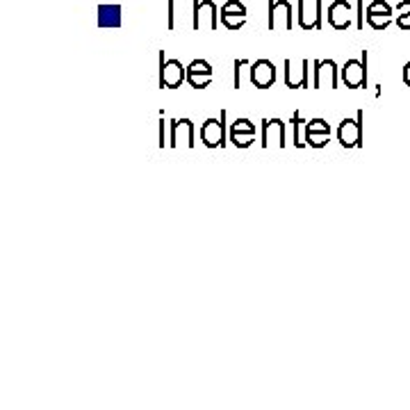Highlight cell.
I'll return each mask as SVG.
<instances>
[{
	"mask_svg": "<svg viewBox=\"0 0 410 410\" xmlns=\"http://www.w3.org/2000/svg\"><path fill=\"white\" fill-rule=\"evenodd\" d=\"M276 142L278 148H285V124L281 119H263V142L260 146L269 148V144Z\"/></svg>",
	"mask_w": 410,
	"mask_h": 410,
	"instance_id": "obj_13",
	"label": "cell"
},
{
	"mask_svg": "<svg viewBox=\"0 0 410 410\" xmlns=\"http://www.w3.org/2000/svg\"><path fill=\"white\" fill-rule=\"evenodd\" d=\"M173 3L176 0H166V9H169V14H166V27H169V30H173L176 27V7H173Z\"/></svg>",
	"mask_w": 410,
	"mask_h": 410,
	"instance_id": "obj_26",
	"label": "cell"
},
{
	"mask_svg": "<svg viewBox=\"0 0 410 410\" xmlns=\"http://www.w3.org/2000/svg\"><path fill=\"white\" fill-rule=\"evenodd\" d=\"M404 82H406V85L410 87V62H408L406 67H404Z\"/></svg>",
	"mask_w": 410,
	"mask_h": 410,
	"instance_id": "obj_31",
	"label": "cell"
},
{
	"mask_svg": "<svg viewBox=\"0 0 410 410\" xmlns=\"http://www.w3.org/2000/svg\"><path fill=\"white\" fill-rule=\"evenodd\" d=\"M356 27L358 30H365V18H367V12H365V5H362V0H356Z\"/></svg>",
	"mask_w": 410,
	"mask_h": 410,
	"instance_id": "obj_25",
	"label": "cell"
},
{
	"mask_svg": "<svg viewBox=\"0 0 410 410\" xmlns=\"http://www.w3.org/2000/svg\"><path fill=\"white\" fill-rule=\"evenodd\" d=\"M315 78H312V89H322V87H331L338 89L340 85V69L335 60H315Z\"/></svg>",
	"mask_w": 410,
	"mask_h": 410,
	"instance_id": "obj_6",
	"label": "cell"
},
{
	"mask_svg": "<svg viewBox=\"0 0 410 410\" xmlns=\"http://www.w3.org/2000/svg\"><path fill=\"white\" fill-rule=\"evenodd\" d=\"M296 21H299V27L301 30H322L324 27V5L322 0H315V9L312 14L305 12V3L301 0L299 5H296Z\"/></svg>",
	"mask_w": 410,
	"mask_h": 410,
	"instance_id": "obj_11",
	"label": "cell"
},
{
	"mask_svg": "<svg viewBox=\"0 0 410 410\" xmlns=\"http://www.w3.org/2000/svg\"><path fill=\"white\" fill-rule=\"evenodd\" d=\"M230 133H256V126L249 119H237L235 124H230Z\"/></svg>",
	"mask_w": 410,
	"mask_h": 410,
	"instance_id": "obj_24",
	"label": "cell"
},
{
	"mask_svg": "<svg viewBox=\"0 0 410 410\" xmlns=\"http://www.w3.org/2000/svg\"><path fill=\"white\" fill-rule=\"evenodd\" d=\"M353 23V7L347 0H335L329 7V25L333 30H349Z\"/></svg>",
	"mask_w": 410,
	"mask_h": 410,
	"instance_id": "obj_10",
	"label": "cell"
},
{
	"mask_svg": "<svg viewBox=\"0 0 410 410\" xmlns=\"http://www.w3.org/2000/svg\"><path fill=\"white\" fill-rule=\"evenodd\" d=\"M369 14H383V16H392V7H390L385 0H374V3H369L367 7V16Z\"/></svg>",
	"mask_w": 410,
	"mask_h": 410,
	"instance_id": "obj_22",
	"label": "cell"
},
{
	"mask_svg": "<svg viewBox=\"0 0 410 410\" xmlns=\"http://www.w3.org/2000/svg\"><path fill=\"white\" fill-rule=\"evenodd\" d=\"M187 73H205V76H212V67H210V62H205V60H192L187 64Z\"/></svg>",
	"mask_w": 410,
	"mask_h": 410,
	"instance_id": "obj_23",
	"label": "cell"
},
{
	"mask_svg": "<svg viewBox=\"0 0 410 410\" xmlns=\"http://www.w3.org/2000/svg\"><path fill=\"white\" fill-rule=\"evenodd\" d=\"M283 67H285V87L290 89L310 87V60H301V69H294L292 60H285Z\"/></svg>",
	"mask_w": 410,
	"mask_h": 410,
	"instance_id": "obj_9",
	"label": "cell"
},
{
	"mask_svg": "<svg viewBox=\"0 0 410 410\" xmlns=\"http://www.w3.org/2000/svg\"><path fill=\"white\" fill-rule=\"evenodd\" d=\"M362 121H365V112L358 110L356 119H344L338 128V142L344 148H360L362 146Z\"/></svg>",
	"mask_w": 410,
	"mask_h": 410,
	"instance_id": "obj_5",
	"label": "cell"
},
{
	"mask_svg": "<svg viewBox=\"0 0 410 410\" xmlns=\"http://www.w3.org/2000/svg\"><path fill=\"white\" fill-rule=\"evenodd\" d=\"M267 30H292V5L287 0H269Z\"/></svg>",
	"mask_w": 410,
	"mask_h": 410,
	"instance_id": "obj_7",
	"label": "cell"
},
{
	"mask_svg": "<svg viewBox=\"0 0 410 410\" xmlns=\"http://www.w3.org/2000/svg\"><path fill=\"white\" fill-rule=\"evenodd\" d=\"M160 148H164V110H160Z\"/></svg>",
	"mask_w": 410,
	"mask_h": 410,
	"instance_id": "obj_29",
	"label": "cell"
},
{
	"mask_svg": "<svg viewBox=\"0 0 410 410\" xmlns=\"http://www.w3.org/2000/svg\"><path fill=\"white\" fill-rule=\"evenodd\" d=\"M219 14H239V16H246V7L239 3V0H226L221 5V12Z\"/></svg>",
	"mask_w": 410,
	"mask_h": 410,
	"instance_id": "obj_20",
	"label": "cell"
},
{
	"mask_svg": "<svg viewBox=\"0 0 410 410\" xmlns=\"http://www.w3.org/2000/svg\"><path fill=\"white\" fill-rule=\"evenodd\" d=\"M187 82L194 89H205V87H210L212 76H205V73H187Z\"/></svg>",
	"mask_w": 410,
	"mask_h": 410,
	"instance_id": "obj_19",
	"label": "cell"
},
{
	"mask_svg": "<svg viewBox=\"0 0 410 410\" xmlns=\"http://www.w3.org/2000/svg\"><path fill=\"white\" fill-rule=\"evenodd\" d=\"M221 16V23L228 27V30H239L242 25L246 23V16H239V14H219Z\"/></svg>",
	"mask_w": 410,
	"mask_h": 410,
	"instance_id": "obj_18",
	"label": "cell"
},
{
	"mask_svg": "<svg viewBox=\"0 0 410 410\" xmlns=\"http://www.w3.org/2000/svg\"><path fill=\"white\" fill-rule=\"evenodd\" d=\"M329 142H331L329 133H305V146L310 148H324Z\"/></svg>",
	"mask_w": 410,
	"mask_h": 410,
	"instance_id": "obj_15",
	"label": "cell"
},
{
	"mask_svg": "<svg viewBox=\"0 0 410 410\" xmlns=\"http://www.w3.org/2000/svg\"><path fill=\"white\" fill-rule=\"evenodd\" d=\"M397 25H399V30H410V14H399Z\"/></svg>",
	"mask_w": 410,
	"mask_h": 410,
	"instance_id": "obj_28",
	"label": "cell"
},
{
	"mask_svg": "<svg viewBox=\"0 0 410 410\" xmlns=\"http://www.w3.org/2000/svg\"><path fill=\"white\" fill-rule=\"evenodd\" d=\"M249 64V60H235V64H232V67H235V78H232V87L235 89H239V73H242V67H246Z\"/></svg>",
	"mask_w": 410,
	"mask_h": 410,
	"instance_id": "obj_27",
	"label": "cell"
},
{
	"mask_svg": "<svg viewBox=\"0 0 410 410\" xmlns=\"http://www.w3.org/2000/svg\"><path fill=\"white\" fill-rule=\"evenodd\" d=\"M367 23L374 27V30H385V27L392 23V16H383V14H369L367 16Z\"/></svg>",
	"mask_w": 410,
	"mask_h": 410,
	"instance_id": "obj_21",
	"label": "cell"
},
{
	"mask_svg": "<svg viewBox=\"0 0 410 410\" xmlns=\"http://www.w3.org/2000/svg\"><path fill=\"white\" fill-rule=\"evenodd\" d=\"M340 78L344 82V87H349V89L367 87V51H362L360 60L344 62V67L340 69Z\"/></svg>",
	"mask_w": 410,
	"mask_h": 410,
	"instance_id": "obj_1",
	"label": "cell"
},
{
	"mask_svg": "<svg viewBox=\"0 0 410 410\" xmlns=\"http://www.w3.org/2000/svg\"><path fill=\"white\" fill-rule=\"evenodd\" d=\"M230 142L237 148H249L256 142V133H230Z\"/></svg>",
	"mask_w": 410,
	"mask_h": 410,
	"instance_id": "obj_17",
	"label": "cell"
},
{
	"mask_svg": "<svg viewBox=\"0 0 410 410\" xmlns=\"http://www.w3.org/2000/svg\"><path fill=\"white\" fill-rule=\"evenodd\" d=\"M397 12L399 14H410V0H404V3L397 5Z\"/></svg>",
	"mask_w": 410,
	"mask_h": 410,
	"instance_id": "obj_30",
	"label": "cell"
},
{
	"mask_svg": "<svg viewBox=\"0 0 410 410\" xmlns=\"http://www.w3.org/2000/svg\"><path fill=\"white\" fill-rule=\"evenodd\" d=\"M303 128H305V133H329L331 135V124H329V121H324V119L305 121Z\"/></svg>",
	"mask_w": 410,
	"mask_h": 410,
	"instance_id": "obj_16",
	"label": "cell"
},
{
	"mask_svg": "<svg viewBox=\"0 0 410 410\" xmlns=\"http://www.w3.org/2000/svg\"><path fill=\"white\" fill-rule=\"evenodd\" d=\"M219 12H217V5L212 0H194L192 5V30H203L205 25L210 30H217L219 27Z\"/></svg>",
	"mask_w": 410,
	"mask_h": 410,
	"instance_id": "obj_3",
	"label": "cell"
},
{
	"mask_svg": "<svg viewBox=\"0 0 410 410\" xmlns=\"http://www.w3.org/2000/svg\"><path fill=\"white\" fill-rule=\"evenodd\" d=\"M226 117H228V112L221 110L219 119H208L201 126V142L208 148L226 146Z\"/></svg>",
	"mask_w": 410,
	"mask_h": 410,
	"instance_id": "obj_2",
	"label": "cell"
},
{
	"mask_svg": "<svg viewBox=\"0 0 410 410\" xmlns=\"http://www.w3.org/2000/svg\"><path fill=\"white\" fill-rule=\"evenodd\" d=\"M187 80V67L178 60H164V51H160V89H178Z\"/></svg>",
	"mask_w": 410,
	"mask_h": 410,
	"instance_id": "obj_4",
	"label": "cell"
},
{
	"mask_svg": "<svg viewBox=\"0 0 410 410\" xmlns=\"http://www.w3.org/2000/svg\"><path fill=\"white\" fill-rule=\"evenodd\" d=\"M292 144L296 146V148H303L305 146V142L301 139V135H299V130H301V126H303V119H301V112L299 110H294V114H292Z\"/></svg>",
	"mask_w": 410,
	"mask_h": 410,
	"instance_id": "obj_14",
	"label": "cell"
},
{
	"mask_svg": "<svg viewBox=\"0 0 410 410\" xmlns=\"http://www.w3.org/2000/svg\"><path fill=\"white\" fill-rule=\"evenodd\" d=\"M180 142H185L187 148H194V124L190 119H173L171 121V135H169V146L176 148Z\"/></svg>",
	"mask_w": 410,
	"mask_h": 410,
	"instance_id": "obj_12",
	"label": "cell"
},
{
	"mask_svg": "<svg viewBox=\"0 0 410 410\" xmlns=\"http://www.w3.org/2000/svg\"><path fill=\"white\" fill-rule=\"evenodd\" d=\"M251 82L256 85V89H269L276 82V67L274 62L269 60H256L249 69Z\"/></svg>",
	"mask_w": 410,
	"mask_h": 410,
	"instance_id": "obj_8",
	"label": "cell"
}]
</instances>
